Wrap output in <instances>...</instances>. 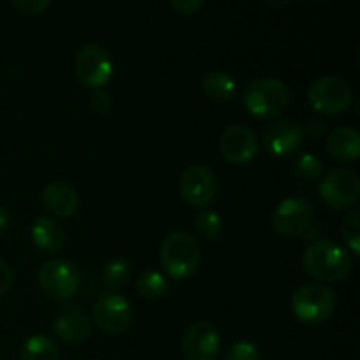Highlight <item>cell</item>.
<instances>
[{"label":"cell","mask_w":360,"mask_h":360,"mask_svg":"<svg viewBox=\"0 0 360 360\" xmlns=\"http://www.w3.org/2000/svg\"><path fill=\"white\" fill-rule=\"evenodd\" d=\"M91 333V322L83 311H67L53 323V334L69 345L81 343Z\"/></svg>","instance_id":"18"},{"label":"cell","mask_w":360,"mask_h":360,"mask_svg":"<svg viewBox=\"0 0 360 360\" xmlns=\"http://www.w3.org/2000/svg\"><path fill=\"white\" fill-rule=\"evenodd\" d=\"M220 333L211 322H197L183 336V355L186 360H217L220 354Z\"/></svg>","instance_id":"13"},{"label":"cell","mask_w":360,"mask_h":360,"mask_svg":"<svg viewBox=\"0 0 360 360\" xmlns=\"http://www.w3.org/2000/svg\"><path fill=\"white\" fill-rule=\"evenodd\" d=\"M224 360H262L260 350L250 341H238L229 348Z\"/></svg>","instance_id":"26"},{"label":"cell","mask_w":360,"mask_h":360,"mask_svg":"<svg viewBox=\"0 0 360 360\" xmlns=\"http://www.w3.org/2000/svg\"><path fill=\"white\" fill-rule=\"evenodd\" d=\"M32 241L42 253L53 255L65 246V229L55 218L39 217L32 225Z\"/></svg>","instance_id":"16"},{"label":"cell","mask_w":360,"mask_h":360,"mask_svg":"<svg viewBox=\"0 0 360 360\" xmlns=\"http://www.w3.org/2000/svg\"><path fill=\"white\" fill-rule=\"evenodd\" d=\"M320 195L330 210H352L360 199L359 176L355 172L347 171V169H338V171L329 172L320 183Z\"/></svg>","instance_id":"8"},{"label":"cell","mask_w":360,"mask_h":360,"mask_svg":"<svg viewBox=\"0 0 360 360\" xmlns=\"http://www.w3.org/2000/svg\"><path fill=\"white\" fill-rule=\"evenodd\" d=\"M90 108L91 111L97 112V115H108V112L112 109L111 94H109L108 90L97 88L90 97Z\"/></svg>","instance_id":"27"},{"label":"cell","mask_w":360,"mask_h":360,"mask_svg":"<svg viewBox=\"0 0 360 360\" xmlns=\"http://www.w3.org/2000/svg\"><path fill=\"white\" fill-rule=\"evenodd\" d=\"M338 306L336 294L322 283H304L292 295V309L301 322L315 326L323 323L334 315Z\"/></svg>","instance_id":"4"},{"label":"cell","mask_w":360,"mask_h":360,"mask_svg":"<svg viewBox=\"0 0 360 360\" xmlns=\"http://www.w3.org/2000/svg\"><path fill=\"white\" fill-rule=\"evenodd\" d=\"M327 151L340 162H357L360 158V134L354 127H338L327 137Z\"/></svg>","instance_id":"17"},{"label":"cell","mask_w":360,"mask_h":360,"mask_svg":"<svg viewBox=\"0 0 360 360\" xmlns=\"http://www.w3.org/2000/svg\"><path fill=\"white\" fill-rule=\"evenodd\" d=\"M169 283L165 280L164 274H160L158 271H146L139 276L137 280V292L141 294V297L150 299V301H155V299H160L167 294Z\"/></svg>","instance_id":"21"},{"label":"cell","mask_w":360,"mask_h":360,"mask_svg":"<svg viewBox=\"0 0 360 360\" xmlns=\"http://www.w3.org/2000/svg\"><path fill=\"white\" fill-rule=\"evenodd\" d=\"M132 278V267L125 259H112L102 269V281L108 288L116 290L120 287H125Z\"/></svg>","instance_id":"22"},{"label":"cell","mask_w":360,"mask_h":360,"mask_svg":"<svg viewBox=\"0 0 360 360\" xmlns=\"http://www.w3.org/2000/svg\"><path fill=\"white\" fill-rule=\"evenodd\" d=\"M132 308L129 301L118 294H102L94 306V322L102 333L122 334L132 323Z\"/></svg>","instance_id":"9"},{"label":"cell","mask_w":360,"mask_h":360,"mask_svg":"<svg viewBox=\"0 0 360 360\" xmlns=\"http://www.w3.org/2000/svg\"><path fill=\"white\" fill-rule=\"evenodd\" d=\"M309 105L320 115L338 116L348 111L354 101L352 88L343 77L326 76L316 79L308 90Z\"/></svg>","instance_id":"5"},{"label":"cell","mask_w":360,"mask_h":360,"mask_svg":"<svg viewBox=\"0 0 360 360\" xmlns=\"http://www.w3.org/2000/svg\"><path fill=\"white\" fill-rule=\"evenodd\" d=\"M313 220V207L299 197L281 200L273 213V225L283 238H299L308 231Z\"/></svg>","instance_id":"11"},{"label":"cell","mask_w":360,"mask_h":360,"mask_svg":"<svg viewBox=\"0 0 360 360\" xmlns=\"http://www.w3.org/2000/svg\"><path fill=\"white\" fill-rule=\"evenodd\" d=\"M37 283L48 297L63 301L72 297L81 285V274L72 262L53 259L42 264L37 273Z\"/></svg>","instance_id":"6"},{"label":"cell","mask_w":360,"mask_h":360,"mask_svg":"<svg viewBox=\"0 0 360 360\" xmlns=\"http://www.w3.org/2000/svg\"><path fill=\"white\" fill-rule=\"evenodd\" d=\"M202 91L211 101L231 102L236 95V79L225 70H211L202 77Z\"/></svg>","instance_id":"19"},{"label":"cell","mask_w":360,"mask_h":360,"mask_svg":"<svg viewBox=\"0 0 360 360\" xmlns=\"http://www.w3.org/2000/svg\"><path fill=\"white\" fill-rule=\"evenodd\" d=\"M220 151L231 164L245 165L259 153V137L245 125H231L220 136Z\"/></svg>","instance_id":"12"},{"label":"cell","mask_w":360,"mask_h":360,"mask_svg":"<svg viewBox=\"0 0 360 360\" xmlns=\"http://www.w3.org/2000/svg\"><path fill=\"white\" fill-rule=\"evenodd\" d=\"M13 4L21 13L35 16V14L44 13L49 7V4H51V0H13Z\"/></svg>","instance_id":"28"},{"label":"cell","mask_w":360,"mask_h":360,"mask_svg":"<svg viewBox=\"0 0 360 360\" xmlns=\"http://www.w3.org/2000/svg\"><path fill=\"white\" fill-rule=\"evenodd\" d=\"M21 360H58L60 348L51 338L44 334H35L30 336L23 343L20 352Z\"/></svg>","instance_id":"20"},{"label":"cell","mask_w":360,"mask_h":360,"mask_svg":"<svg viewBox=\"0 0 360 360\" xmlns=\"http://www.w3.org/2000/svg\"><path fill=\"white\" fill-rule=\"evenodd\" d=\"M179 192L190 206L206 207L217 197V176L206 165H190L179 179Z\"/></svg>","instance_id":"10"},{"label":"cell","mask_w":360,"mask_h":360,"mask_svg":"<svg viewBox=\"0 0 360 360\" xmlns=\"http://www.w3.org/2000/svg\"><path fill=\"white\" fill-rule=\"evenodd\" d=\"M304 132L294 120H276L264 134V146L273 157H290L302 146Z\"/></svg>","instance_id":"14"},{"label":"cell","mask_w":360,"mask_h":360,"mask_svg":"<svg viewBox=\"0 0 360 360\" xmlns=\"http://www.w3.org/2000/svg\"><path fill=\"white\" fill-rule=\"evenodd\" d=\"M343 238L347 246L355 255L360 253V211L357 207H352L343 220Z\"/></svg>","instance_id":"24"},{"label":"cell","mask_w":360,"mask_h":360,"mask_svg":"<svg viewBox=\"0 0 360 360\" xmlns=\"http://www.w3.org/2000/svg\"><path fill=\"white\" fill-rule=\"evenodd\" d=\"M160 264L165 274L172 280H188L199 269V243L186 232H172L162 243Z\"/></svg>","instance_id":"3"},{"label":"cell","mask_w":360,"mask_h":360,"mask_svg":"<svg viewBox=\"0 0 360 360\" xmlns=\"http://www.w3.org/2000/svg\"><path fill=\"white\" fill-rule=\"evenodd\" d=\"M193 227H195V232L204 241H214V239L220 238L224 224H221L220 214L214 213V211L204 210L195 217Z\"/></svg>","instance_id":"23"},{"label":"cell","mask_w":360,"mask_h":360,"mask_svg":"<svg viewBox=\"0 0 360 360\" xmlns=\"http://www.w3.org/2000/svg\"><path fill=\"white\" fill-rule=\"evenodd\" d=\"M9 224H11V214L7 213L6 207L0 206V234H4V232L7 231Z\"/></svg>","instance_id":"32"},{"label":"cell","mask_w":360,"mask_h":360,"mask_svg":"<svg viewBox=\"0 0 360 360\" xmlns=\"http://www.w3.org/2000/svg\"><path fill=\"white\" fill-rule=\"evenodd\" d=\"M323 130H326V123H323L322 120H309L308 125L302 129V132H304V136L311 137V139H316V137L322 136Z\"/></svg>","instance_id":"31"},{"label":"cell","mask_w":360,"mask_h":360,"mask_svg":"<svg viewBox=\"0 0 360 360\" xmlns=\"http://www.w3.org/2000/svg\"><path fill=\"white\" fill-rule=\"evenodd\" d=\"M294 171L299 178L316 179L322 174V162L313 153H302L297 160L294 162Z\"/></svg>","instance_id":"25"},{"label":"cell","mask_w":360,"mask_h":360,"mask_svg":"<svg viewBox=\"0 0 360 360\" xmlns=\"http://www.w3.org/2000/svg\"><path fill=\"white\" fill-rule=\"evenodd\" d=\"M302 266H304L306 273L315 280L336 283V281H343L350 276L354 260H352L350 253L338 246L336 243L319 241L304 252Z\"/></svg>","instance_id":"1"},{"label":"cell","mask_w":360,"mask_h":360,"mask_svg":"<svg viewBox=\"0 0 360 360\" xmlns=\"http://www.w3.org/2000/svg\"><path fill=\"white\" fill-rule=\"evenodd\" d=\"M42 202L46 210L58 218H69L79 207V195L70 185L62 181H55L46 185L42 192Z\"/></svg>","instance_id":"15"},{"label":"cell","mask_w":360,"mask_h":360,"mask_svg":"<svg viewBox=\"0 0 360 360\" xmlns=\"http://www.w3.org/2000/svg\"><path fill=\"white\" fill-rule=\"evenodd\" d=\"M266 2L273 7H287L292 2H295V0H266Z\"/></svg>","instance_id":"33"},{"label":"cell","mask_w":360,"mask_h":360,"mask_svg":"<svg viewBox=\"0 0 360 360\" xmlns=\"http://www.w3.org/2000/svg\"><path fill=\"white\" fill-rule=\"evenodd\" d=\"M74 72L77 81L86 88H102L111 81L112 60L108 49L101 44H84L74 60Z\"/></svg>","instance_id":"7"},{"label":"cell","mask_w":360,"mask_h":360,"mask_svg":"<svg viewBox=\"0 0 360 360\" xmlns=\"http://www.w3.org/2000/svg\"><path fill=\"white\" fill-rule=\"evenodd\" d=\"M243 104L260 120H274L290 105V90L287 84L273 77L255 79L243 91Z\"/></svg>","instance_id":"2"},{"label":"cell","mask_w":360,"mask_h":360,"mask_svg":"<svg viewBox=\"0 0 360 360\" xmlns=\"http://www.w3.org/2000/svg\"><path fill=\"white\" fill-rule=\"evenodd\" d=\"M13 281H14L13 267H11L7 262H4V260H0V297L9 292V288L13 287Z\"/></svg>","instance_id":"29"},{"label":"cell","mask_w":360,"mask_h":360,"mask_svg":"<svg viewBox=\"0 0 360 360\" xmlns=\"http://www.w3.org/2000/svg\"><path fill=\"white\" fill-rule=\"evenodd\" d=\"M202 4L204 0H171L172 9L181 14H195Z\"/></svg>","instance_id":"30"}]
</instances>
